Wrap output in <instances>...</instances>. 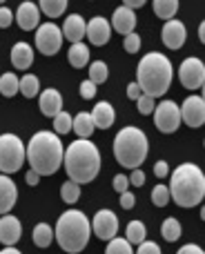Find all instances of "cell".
Returning a JSON list of instances; mask_svg holds the SVG:
<instances>
[{
    "label": "cell",
    "mask_w": 205,
    "mask_h": 254,
    "mask_svg": "<svg viewBox=\"0 0 205 254\" xmlns=\"http://www.w3.org/2000/svg\"><path fill=\"white\" fill-rule=\"evenodd\" d=\"M63 154L65 147L61 143V136L45 129L36 131L25 147V158L29 161L31 172H36L38 176L56 174L63 165Z\"/></svg>",
    "instance_id": "1"
},
{
    "label": "cell",
    "mask_w": 205,
    "mask_h": 254,
    "mask_svg": "<svg viewBox=\"0 0 205 254\" xmlns=\"http://www.w3.org/2000/svg\"><path fill=\"white\" fill-rule=\"evenodd\" d=\"M63 165L69 181H74L76 185L89 183L101 172V152L92 140L76 138L63 154Z\"/></svg>",
    "instance_id": "2"
},
{
    "label": "cell",
    "mask_w": 205,
    "mask_h": 254,
    "mask_svg": "<svg viewBox=\"0 0 205 254\" xmlns=\"http://www.w3.org/2000/svg\"><path fill=\"white\" fill-rule=\"evenodd\" d=\"M136 85L140 87V92L149 98H158L163 94H167L174 78V69L167 56H163L161 52H149L138 61V69H136Z\"/></svg>",
    "instance_id": "3"
},
{
    "label": "cell",
    "mask_w": 205,
    "mask_h": 254,
    "mask_svg": "<svg viewBox=\"0 0 205 254\" xmlns=\"http://www.w3.org/2000/svg\"><path fill=\"white\" fill-rule=\"evenodd\" d=\"M170 201L179 207H194L205 196V176L203 170L194 163H181L170 179Z\"/></svg>",
    "instance_id": "4"
},
{
    "label": "cell",
    "mask_w": 205,
    "mask_h": 254,
    "mask_svg": "<svg viewBox=\"0 0 205 254\" xmlns=\"http://www.w3.org/2000/svg\"><path fill=\"white\" fill-rule=\"evenodd\" d=\"M89 237H92V228H89V219L85 212L80 210H67L61 214L54 230V239L58 246L67 254H78L87 248Z\"/></svg>",
    "instance_id": "5"
},
{
    "label": "cell",
    "mask_w": 205,
    "mask_h": 254,
    "mask_svg": "<svg viewBox=\"0 0 205 254\" xmlns=\"http://www.w3.org/2000/svg\"><path fill=\"white\" fill-rule=\"evenodd\" d=\"M147 136L138 127H123L114 138V158L118 161L121 167L127 170H138L143 161L147 158Z\"/></svg>",
    "instance_id": "6"
},
{
    "label": "cell",
    "mask_w": 205,
    "mask_h": 254,
    "mask_svg": "<svg viewBox=\"0 0 205 254\" xmlns=\"http://www.w3.org/2000/svg\"><path fill=\"white\" fill-rule=\"evenodd\" d=\"M25 163V143L16 134H0V174H16Z\"/></svg>",
    "instance_id": "7"
},
{
    "label": "cell",
    "mask_w": 205,
    "mask_h": 254,
    "mask_svg": "<svg viewBox=\"0 0 205 254\" xmlns=\"http://www.w3.org/2000/svg\"><path fill=\"white\" fill-rule=\"evenodd\" d=\"M63 31L58 25L54 22H43V25L36 27V49H38L43 56H54V54L61 52L63 47Z\"/></svg>",
    "instance_id": "8"
},
{
    "label": "cell",
    "mask_w": 205,
    "mask_h": 254,
    "mask_svg": "<svg viewBox=\"0 0 205 254\" xmlns=\"http://www.w3.org/2000/svg\"><path fill=\"white\" fill-rule=\"evenodd\" d=\"M154 125L158 127V131L163 134H174L181 125V112L179 105L174 101H161L154 107Z\"/></svg>",
    "instance_id": "9"
},
{
    "label": "cell",
    "mask_w": 205,
    "mask_h": 254,
    "mask_svg": "<svg viewBox=\"0 0 205 254\" xmlns=\"http://www.w3.org/2000/svg\"><path fill=\"white\" fill-rule=\"evenodd\" d=\"M179 78H181V85L185 89H199L203 87V80H205V65L201 58L197 56H190L181 63L179 67Z\"/></svg>",
    "instance_id": "10"
},
{
    "label": "cell",
    "mask_w": 205,
    "mask_h": 254,
    "mask_svg": "<svg viewBox=\"0 0 205 254\" xmlns=\"http://www.w3.org/2000/svg\"><path fill=\"white\" fill-rule=\"evenodd\" d=\"M89 228L96 234V239H103V241H112L118 234V216L114 214L112 210H98L96 216L89 221Z\"/></svg>",
    "instance_id": "11"
},
{
    "label": "cell",
    "mask_w": 205,
    "mask_h": 254,
    "mask_svg": "<svg viewBox=\"0 0 205 254\" xmlns=\"http://www.w3.org/2000/svg\"><path fill=\"white\" fill-rule=\"evenodd\" d=\"M181 121L188 127H201L205 123V101L201 96H188L183 101V105L179 107Z\"/></svg>",
    "instance_id": "12"
},
{
    "label": "cell",
    "mask_w": 205,
    "mask_h": 254,
    "mask_svg": "<svg viewBox=\"0 0 205 254\" xmlns=\"http://www.w3.org/2000/svg\"><path fill=\"white\" fill-rule=\"evenodd\" d=\"M161 38H163L165 47L181 49L185 45V40H188V27L181 20H167L161 29Z\"/></svg>",
    "instance_id": "13"
},
{
    "label": "cell",
    "mask_w": 205,
    "mask_h": 254,
    "mask_svg": "<svg viewBox=\"0 0 205 254\" xmlns=\"http://www.w3.org/2000/svg\"><path fill=\"white\" fill-rule=\"evenodd\" d=\"M85 36H87V40L92 45H96V47L107 45L109 36H112L109 20H107V18H103V16H94L92 20L87 22V27H85Z\"/></svg>",
    "instance_id": "14"
},
{
    "label": "cell",
    "mask_w": 205,
    "mask_h": 254,
    "mask_svg": "<svg viewBox=\"0 0 205 254\" xmlns=\"http://www.w3.org/2000/svg\"><path fill=\"white\" fill-rule=\"evenodd\" d=\"M22 225L13 214L0 216V243L4 248H16V243L20 241Z\"/></svg>",
    "instance_id": "15"
},
{
    "label": "cell",
    "mask_w": 205,
    "mask_h": 254,
    "mask_svg": "<svg viewBox=\"0 0 205 254\" xmlns=\"http://www.w3.org/2000/svg\"><path fill=\"white\" fill-rule=\"evenodd\" d=\"M16 22L20 29L25 31H31L36 29V27L40 25V9L36 2H31V0H25V2H20V7H18L16 11Z\"/></svg>",
    "instance_id": "16"
},
{
    "label": "cell",
    "mask_w": 205,
    "mask_h": 254,
    "mask_svg": "<svg viewBox=\"0 0 205 254\" xmlns=\"http://www.w3.org/2000/svg\"><path fill=\"white\" fill-rule=\"evenodd\" d=\"M16 198H18V188L9 176L0 174V216L9 214L16 205Z\"/></svg>",
    "instance_id": "17"
},
{
    "label": "cell",
    "mask_w": 205,
    "mask_h": 254,
    "mask_svg": "<svg viewBox=\"0 0 205 254\" xmlns=\"http://www.w3.org/2000/svg\"><path fill=\"white\" fill-rule=\"evenodd\" d=\"M85 27H87V22H85V18L80 16V13H71V16L65 18V25H63V38H67L71 45L74 43H83L85 38Z\"/></svg>",
    "instance_id": "18"
},
{
    "label": "cell",
    "mask_w": 205,
    "mask_h": 254,
    "mask_svg": "<svg viewBox=\"0 0 205 254\" xmlns=\"http://www.w3.org/2000/svg\"><path fill=\"white\" fill-rule=\"evenodd\" d=\"M38 107H40V112H43L45 116H49V119H54L56 114H61V112H63V96H61V92H58V89H54V87L45 89V92L38 96Z\"/></svg>",
    "instance_id": "19"
},
{
    "label": "cell",
    "mask_w": 205,
    "mask_h": 254,
    "mask_svg": "<svg viewBox=\"0 0 205 254\" xmlns=\"http://www.w3.org/2000/svg\"><path fill=\"white\" fill-rule=\"evenodd\" d=\"M136 22H138V20H136V13L132 11V9H127V7H123V4H121V7L114 11L109 27H114V31H118V34L127 36V34H132V31H134Z\"/></svg>",
    "instance_id": "20"
},
{
    "label": "cell",
    "mask_w": 205,
    "mask_h": 254,
    "mask_svg": "<svg viewBox=\"0 0 205 254\" xmlns=\"http://www.w3.org/2000/svg\"><path fill=\"white\" fill-rule=\"evenodd\" d=\"M89 116H92L94 127H98V129H109L114 125V121H116V112H114V107L107 101L96 103L94 110L89 112Z\"/></svg>",
    "instance_id": "21"
},
{
    "label": "cell",
    "mask_w": 205,
    "mask_h": 254,
    "mask_svg": "<svg viewBox=\"0 0 205 254\" xmlns=\"http://www.w3.org/2000/svg\"><path fill=\"white\" fill-rule=\"evenodd\" d=\"M11 63L16 69H29L34 65V49L29 47L27 43H16L11 47Z\"/></svg>",
    "instance_id": "22"
},
{
    "label": "cell",
    "mask_w": 205,
    "mask_h": 254,
    "mask_svg": "<svg viewBox=\"0 0 205 254\" xmlns=\"http://www.w3.org/2000/svg\"><path fill=\"white\" fill-rule=\"evenodd\" d=\"M67 61L74 69H83L89 65V47L85 43H74L67 52Z\"/></svg>",
    "instance_id": "23"
},
{
    "label": "cell",
    "mask_w": 205,
    "mask_h": 254,
    "mask_svg": "<svg viewBox=\"0 0 205 254\" xmlns=\"http://www.w3.org/2000/svg\"><path fill=\"white\" fill-rule=\"evenodd\" d=\"M94 123H92V116H89V112H78V114L71 119V131H76L78 134V138H85L89 140V136L94 134Z\"/></svg>",
    "instance_id": "24"
},
{
    "label": "cell",
    "mask_w": 205,
    "mask_h": 254,
    "mask_svg": "<svg viewBox=\"0 0 205 254\" xmlns=\"http://www.w3.org/2000/svg\"><path fill=\"white\" fill-rule=\"evenodd\" d=\"M154 13H156L161 20H174L176 11H179V0H154L152 2Z\"/></svg>",
    "instance_id": "25"
},
{
    "label": "cell",
    "mask_w": 205,
    "mask_h": 254,
    "mask_svg": "<svg viewBox=\"0 0 205 254\" xmlns=\"http://www.w3.org/2000/svg\"><path fill=\"white\" fill-rule=\"evenodd\" d=\"M18 92H20L25 98H34V96H38V92H40L38 76H34V74H25L22 78H18Z\"/></svg>",
    "instance_id": "26"
},
{
    "label": "cell",
    "mask_w": 205,
    "mask_h": 254,
    "mask_svg": "<svg viewBox=\"0 0 205 254\" xmlns=\"http://www.w3.org/2000/svg\"><path fill=\"white\" fill-rule=\"evenodd\" d=\"M145 234H147L145 223H140V221H130L127 230H125V241L130 243V246H140V243L145 241Z\"/></svg>",
    "instance_id": "27"
},
{
    "label": "cell",
    "mask_w": 205,
    "mask_h": 254,
    "mask_svg": "<svg viewBox=\"0 0 205 254\" xmlns=\"http://www.w3.org/2000/svg\"><path fill=\"white\" fill-rule=\"evenodd\" d=\"M161 237L165 239L167 243H174L181 239V223L179 219H174V216H170V219H165L161 223Z\"/></svg>",
    "instance_id": "28"
},
{
    "label": "cell",
    "mask_w": 205,
    "mask_h": 254,
    "mask_svg": "<svg viewBox=\"0 0 205 254\" xmlns=\"http://www.w3.org/2000/svg\"><path fill=\"white\" fill-rule=\"evenodd\" d=\"M54 241V228L47 223H38L34 228V243L36 248H49Z\"/></svg>",
    "instance_id": "29"
},
{
    "label": "cell",
    "mask_w": 205,
    "mask_h": 254,
    "mask_svg": "<svg viewBox=\"0 0 205 254\" xmlns=\"http://www.w3.org/2000/svg\"><path fill=\"white\" fill-rule=\"evenodd\" d=\"M0 94H2L4 98H11L18 94V76L11 74V71H7V74L0 76Z\"/></svg>",
    "instance_id": "30"
},
{
    "label": "cell",
    "mask_w": 205,
    "mask_h": 254,
    "mask_svg": "<svg viewBox=\"0 0 205 254\" xmlns=\"http://www.w3.org/2000/svg\"><path fill=\"white\" fill-rule=\"evenodd\" d=\"M107 76H109V69H107V65H105L103 61H94V63H89V78L87 80H92L94 85H103L105 80H107Z\"/></svg>",
    "instance_id": "31"
},
{
    "label": "cell",
    "mask_w": 205,
    "mask_h": 254,
    "mask_svg": "<svg viewBox=\"0 0 205 254\" xmlns=\"http://www.w3.org/2000/svg\"><path fill=\"white\" fill-rule=\"evenodd\" d=\"M38 9H43L45 16H49V18H58L61 13H65V9H67V0H43V2L38 4Z\"/></svg>",
    "instance_id": "32"
},
{
    "label": "cell",
    "mask_w": 205,
    "mask_h": 254,
    "mask_svg": "<svg viewBox=\"0 0 205 254\" xmlns=\"http://www.w3.org/2000/svg\"><path fill=\"white\" fill-rule=\"evenodd\" d=\"M61 196L67 205H74V203L80 198V185H76L74 181H65L61 188Z\"/></svg>",
    "instance_id": "33"
},
{
    "label": "cell",
    "mask_w": 205,
    "mask_h": 254,
    "mask_svg": "<svg viewBox=\"0 0 205 254\" xmlns=\"http://www.w3.org/2000/svg\"><path fill=\"white\" fill-rule=\"evenodd\" d=\"M71 131V116L67 112H61V114L54 116V134L63 136V134H69Z\"/></svg>",
    "instance_id": "34"
},
{
    "label": "cell",
    "mask_w": 205,
    "mask_h": 254,
    "mask_svg": "<svg viewBox=\"0 0 205 254\" xmlns=\"http://www.w3.org/2000/svg\"><path fill=\"white\" fill-rule=\"evenodd\" d=\"M105 254H134L132 252V246L125 241V239L114 237L112 241H107V248H105Z\"/></svg>",
    "instance_id": "35"
},
{
    "label": "cell",
    "mask_w": 205,
    "mask_h": 254,
    "mask_svg": "<svg viewBox=\"0 0 205 254\" xmlns=\"http://www.w3.org/2000/svg\"><path fill=\"white\" fill-rule=\"evenodd\" d=\"M152 203L156 207H165L170 203V190H167V185H156L152 190Z\"/></svg>",
    "instance_id": "36"
},
{
    "label": "cell",
    "mask_w": 205,
    "mask_h": 254,
    "mask_svg": "<svg viewBox=\"0 0 205 254\" xmlns=\"http://www.w3.org/2000/svg\"><path fill=\"white\" fill-rule=\"evenodd\" d=\"M123 47H125L127 54H136L140 49V36L136 34V31H132V34H127L125 38H123Z\"/></svg>",
    "instance_id": "37"
},
{
    "label": "cell",
    "mask_w": 205,
    "mask_h": 254,
    "mask_svg": "<svg viewBox=\"0 0 205 254\" xmlns=\"http://www.w3.org/2000/svg\"><path fill=\"white\" fill-rule=\"evenodd\" d=\"M136 107H138V114H143V116H149L154 112V107H156V103H154V98H149V96H140L138 101H136Z\"/></svg>",
    "instance_id": "38"
},
{
    "label": "cell",
    "mask_w": 205,
    "mask_h": 254,
    "mask_svg": "<svg viewBox=\"0 0 205 254\" xmlns=\"http://www.w3.org/2000/svg\"><path fill=\"white\" fill-rule=\"evenodd\" d=\"M80 96H83L85 101H92V98L96 96V85H94L92 80H83V83H80Z\"/></svg>",
    "instance_id": "39"
},
{
    "label": "cell",
    "mask_w": 205,
    "mask_h": 254,
    "mask_svg": "<svg viewBox=\"0 0 205 254\" xmlns=\"http://www.w3.org/2000/svg\"><path fill=\"white\" fill-rule=\"evenodd\" d=\"M112 185H114V192L123 194V192H127V188H130V181H127L125 174H116L112 181Z\"/></svg>",
    "instance_id": "40"
},
{
    "label": "cell",
    "mask_w": 205,
    "mask_h": 254,
    "mask_svg": "<svg viewBox=\"0 0 205 254\" xmlns=\"http://www.w3.org/2000/svg\"><path fill=\"white\" fill-rule=\"evenodd\" d=\"M136 254H161V248H158V243H154V241H143L138 246V252Z\"/></svg>",
    "instance_id": "41"
},
{
    "label": "cell",
    "mask_w": 205,
    "mask_h": 254,
    "mask_svg": "<svg viewBox=\"0 0 205 254\" xmlns=\"http://www.w3.org/2000/svg\"><path fill=\"white\" fill-rule=\"evenodd\" d=\"M13 20V13L9 7H0V29H7Z\"/></svg>",
    "instance_id": "42"
},
{
    "label": "cell",
    "mask_w": 205,
    "mask_h": 254,
    "mask_svg": "<svg viewBox=\"0 0 205 254\" xmlns=\"http://www.w3.org/2000/svg\"><path fill=\"white\" fill-rule=\"evenodd\" d=\"M127 181H130L134 188H143V185H145V174H143V170H132V176H127Z\"/></svg>",
    "instance_id": "43"
},
{
    "label": "cell",
    "mask_w": 205,
    "mask_h": 254,
    "mask_svg": "<svg viewBox=\"0 0 205 254\" xmlns=\"http://www.w3.org/2000/svg\"><path fill=\"white\" fill-rule=\"evenodd\" d=\"M136 205V196L127 190V192H123L121 194V207H125V210H132V207Z\"/></svg>",
    "instance_id": "44"
},
{
    "label": "cell",
    "mask_w": 205,
    "mask_h": 254,
    "mask_svg": "<svg viewBox=\"0 0 205 254\" xmlns=\"http://www.w3.org/2000/svg\"><path fill=\"white\" fill-rule=\"evenodd\" d=\"M154 174H156L158 179H165V176L170 174V165H167V161H156V165H154Z\"/></svg>",
    "instance_id": "45"
},
{
    "label": "cell",
    "mask_w": 205,
    "mask_h": 254,
    "mask_svg": "<svg viewBox=\"0 0 205 254\" xmlns=\"http://www.w3.org/2000/svg\"><path fill=\"white\" fill-rule=\"evenodd\" d=\"M176 254H205L201 246H197V243H188V246L179 248V252Z\"/></svg>",
    "instance_id": "46"
},
{
    "label": "cell",
    "mask_w": 205,
    "mask_h": 254,
    "mask_svg": "<svg viewBox=\"0 0 205 254\" xmlns=\"http://www.w3.org/2000/svg\"><path fill=\"white\" fill-rule=\"evenodd\" d=\"M143 96V92H140V87L136 83H130L127 85V98H130V101H138V98Z\"/></svg>",
    "instance_id": "47"
},
{
    "label": "cell",
    "mask_w": 205,
    "mask_h": 254,
    "mask_svg": "<svg viewBox=\"0 0 205 254\" xmlns=\"http://www.w3.org/2000/svg\"><path fill=\"white\" fill-rule=\"evenodd\" d=\"M123 7H127V9H132V11H134V9H138V7H145V0H134V2H132V0H125V2H123Z\"/></svg>",
    "instance_id": "48"
},
{
    "label": "cell",
    "mask_w": 205,
    "mask_h": 254,
    "mask_svg": "<svg viewBox=\"0 0 205 254\" xmlns=\"http://www.w3.org/2000/svg\"><path fill=\"white\" fill-rule=\"evenodd\" d=\"M25 179H27V185H31V188H34V185H38V181H40V176L38 174H36V172H27V176H25Z\"/></svg>",
    "instance_id": "49"
},
{
    "label": "cell",
    "mask_w": 205,
    "mask_h": 254,
    "mask_svg": "<svg viewBox=\"0 0 205 254\" xmlns=\"http://www.w3.org/2000/svg\"><path fill=\"white\" fill-rule=\"evenodd\" d=\"M199 40H201V43H205V22H201V25H199Z\"/></svg>",
    "instance_id": "50"
},
{
    "label": "cell",
    "mask_w": 205,
    "mask_h": 254,
    "mask_svg": "<svg viewBox=\"0 0 205 254\" xmlns=\"http://www.w3.org/2000/svg\"><path fill=\"white\" fill-rule=\"evenodd\" d=\"M0 254H22L18 248H4V250H0Z\"/></svg>",
    "instance_id": "51"
}]
</instances>
